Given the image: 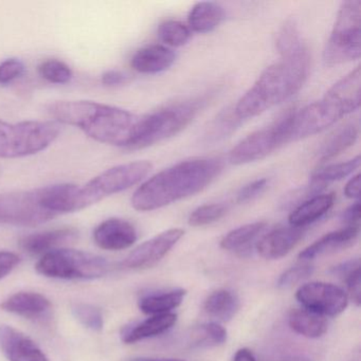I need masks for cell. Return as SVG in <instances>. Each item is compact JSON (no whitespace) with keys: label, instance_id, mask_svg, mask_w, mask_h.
Masks as SVG:
<instances>
[{"label":"cell","instance_id":"7","mask_svg":"<svg viewBox=\"0 0 361 361\" xmlns=\"http://www.w3.org/2000/svg\"><path fill=\"white\" fill-rule=\"evenodd\" d=\"M60 133V124L54 121L10 123L0 120V158L16 159L45 151Z\"/></svg>","mask_w":361,"mask_h":361},{"label":"cell","instance_id":"30","mask_svg":"<svg viewBox=\"0 0 361 361\" xmlns=\"http://www.w3.org/2000/svg\"><path fill=\"white\" fill-rule=\"evenodd\" d=\"M227 341V331L217 322L204 323L192 329L189 344L194 348H214Z\"/></svg>","mask_w":361,"mask_h":361},{"label":"cell","instance_id":"31","mask_svg":"<svg viewBox=\"0 0 361 361\" xmlns=\"http://www.w3.org/2000/svg\"><path fill=\"white\" fill-rule=\"evenodd\" d=\"M334 274L342 278L345 282L350 297L357 306L360 305L361 280H360V262L358 259H350L335 266L331 269Z\"/></svg>","mask_w":361,"mask_h":361},{"label":"cell","instance_id":"3","mask_svg":"<svg viewBox=\"0 0 361 361\" xmlns=\"http://www.w3.org/2000/svg\"><path fill=\"white\" fill-rule=\"evenodd\" d=\"M310 56L305 47L295 54L281 56L268 66L232 109L238 121L262 115L295 96L307 81Z\"/></svg>","mask_w":361,"mask_h":361},{"label":"cell","instance_id":"33","mask_svg":"<svg viewBox=\"0 0 361 361\" xmlns=\"http://www.w3.org/2000/svg\"><path fill=\"white\" fill-rule=\"evenodd\" d=\"M228 206L225 204H207L196 208L190 214L188 223L192 227H204L216 223L223 219L228 212Z\"/></svg>","mask_w":361,"mask_h":361},{"label":"cell","instance_id":"8","mask_svg":"<svg viewBox=\"0 0 361 361\" xmlns=\"http://www.w3.org/2000/svg\"><path fill=\"white\" fill-rule=\"evenodd\" d=\"M361 54V1H344L338 10L333 30L323 51L327 66L358 60Z\"/></svg>","mask_w":361,"mask_h":361},{"label":"cell","instance_id":"9","mask_svg":"<svg viewBox=\"0 0 361 361\" xmlns=\"http://www.w3.org/2000/svg\"><path fill=\"white\" fill-rule=\"evenodd\" d=\"M104 257L75 249L60 248L42 255L35 269L59 280H96L109 272Z\"/></svg>","mask_w":361,"mask_h":361},{"label":"cell","instance_id":"4","mask_svg":"<svg viewBox=\"0 0 361 361\" xmlns=\"http://www.w3.org/2000/svg\"><path fill=\"white\" fill-rule=\"evenodd\" d=\"M360 67L334 84L321 100L295 109L291 119L289 143L308 138L337 123L360 107Z\"/></svg>","mask_w":361,"mask_h":361},{"label":"cell","instance_id":"10","mask_svg":"<svg viewBox=\"0 0 361 361\" xmlns=\"http://www.w3.org/2000/svg\"><path fill=\"white\" fill-rule=\"evenodd\" d=\"M295 109H287L286 113L274 120L269 126L248 135L229 152L228 160L233 166H244L251 162L265 159L266 157L289 143L291 119Z\"/></svg>","mask_w":361,"mask_h":361},{"label":"cell","instance_id":"27","mask_svg":"<svg viewBox=\"0 0 361 361\" xmlns=\"http://www.w3.org/2000/svg\"><path fill=\"white\" fill-rule=\"evenodd\" d=\"M240 308L235 293L228 289H219L211 293L204 302V312L219 322L231 320Z\"/></svg>","mask_w":361,"mask_h":361},{"label":"cell","instance_id":"40","mask_svg":"<svg viewBox=\"0 0 361 361\" xmlns=\"http://www.w3.org/2000/svg\"><path fill=\"white\" fill-rule=\"evenodd\" d=\"M20 259L16 253L0 251V280L9 276L20 264Z\"/></svg>","mask_w":361,"mask_h":361},{"label":"cell","instance_id":"13","mask_svg":"<svg viewBox=\"0 0 361 361\" xmlns=\"http://www.w3.org/2000/svg\"><path fill=\"white\" fill-rule=\"evenodd\" d=\"M183 235L185 231L180 228H173L161 232L135 248L121 262L122 268L141 270L153 267L170 252Z\"/></svg>","mask_w":361,"mask_h":361},{"label":"cell","instance_id":"20","mask_svg":"<svg viewBox=\"0 0 361 361\" xmlns=\"http://www.w3.org/2000/svg\"><path fill=\"white\" fill-rule=\"evenodd\" d=\"M334 193L317 194L295 206L288 216L289 225L303 228L316 223L331 211L335 204Z\"/></svg>","mask_w":361,"mask_h":361},{"label":"cell","instance_id":"19","mask_svg":"<svg viewBox=\"0 0 361 361\" xmlns=\"http://www.w3.org/2000/svg\"><path fill=\"white\" fill-rule=\"evenodd\" d=\"M78 231L73 228L47 230L25 236L20 242V248L31 255H44L60 249L62 245L75 240Z\"/></svg>","mask_w":361,"mask_h":361},{"label":"cell","instance_id":"45","mask_svg":"<svg viewBox=\"0 0 361 361\" xmlns=\"http://www.w3.org/2000/svg\"><path fill=\"white\" fill-rule=\"evenodd\" d=\"M232 361H257L255 354L249 348H243L236 350Z\"/></svg>","mask_w":361,"mask_h":361},{"label":"cell","instance_id":"17","mask_svg":"<svg viewBox=\"0 0 361 361\" xmlns=\"http://www.w3.org/2000/svg\"><path fill=\"white\" fill-rule=\"evenodd\" d=\"M359 231H360L359 226H348L337 231L329 232L302 250L300 252L299 259L310 261L316 257L348 248L356 242Z\"/></svg>","mask_w":361,"mask_h":361},{"label":"cell","instance_id":"38","mask_svg":"<svg viewBox=\"0 0 361 361\" xmlns=\"http://www.w3.org/2000/svg\"><path fill=\"white\" fill-rule=\"evenodd\" d=\"M268 185H269V180L267 178L257 179V180L247 183L246 185L240 188V191L236 194V202L245 204V202L255 200L265 192Z\"/></svg>","mask_w":361,"mask_h":361},{"label":"cell","instance_id":"11","mask_svg":"<svg viewBox=\"0 0 361 361\" xmlns=\"http://www.w3.org/2000/svg\"><path fill=\"white\" fill-rule=\"evenodd\" d=\"M54 217L42 204L39 188L0 193V225L35 227Z\"/></svg>","mask_w":361,"mask_h":361},{"label":"cell","instance_id":"12","mask_svg":"<svg viewBox=\"0 0 361 361\" xmlns=\"http://www.w3.org/2000/svg\"><path fill=\"white\" fill-rule=\"evenodd\" d=\"M304 310L322 317H336L348 307V295L337 285L324 282H310L301 285L295 293Z\"/></svg>","mask_w":361,"mask_h":361},{"label":"cell","instance_id":"34","mask_svg":"<svg viewBox=\"0 0 361 361\" xmlns=\"http://www.w3.org/2000/svg\"><path fill=\"white\" fill-rule=\"evenodd\" d=\"M39 73L44 80L54 84H66L73 79L71 67L59 60H47L42 63Z\"/></svg>","mask_w":361,"mask_h":361},{"label":"cell","instance_id":"42","mask_svg":"<svg viewBox=\"0 0 361 361\" xmlns=\"http://www.w3.org/2000/svg\"><path fill=\"white\" fill-rule=\"evenodd\" d=\"M102 83L106 86H119L124 85L130 81V77L123 71H109L103 73Z\"/></svg>","mask_w":361,"mask_h":361},{"label":"cell","instance_id":"41","mask_svg":"<svg viewBox=\"0 0 361 361\" xmlns=\"http://www.w3.org/2000/svg\"><path fill=\"white\" fill-rule=\"evenodd\" d=\"M341 221L348 226H359L360 221V202L359 200L350 204L342 212Z\"/></svg>","mask_w":361,"mask_h":361},{"label":"cell","instance_id":"2","mask_svg":"<svg viewBox=\"0 0 361 361\" xmlns=\"http://www.w3.org/2000/svg\"><path fill=\"white\" fill-rule=\"evenodd\" d=\"M56 123L75 126L88 137L128 149L136 136L140 116L92 101H56L46 107Z\"/></svg>","mask_w":361,"mask_h":361},{"label":"cell","instance_id":"46","mask_svg":"<svg viewBox=\"0 0 361 361\" xmlns=\"http://www.w3.org/2000/svg\"><path fill=\"white\" fill-rule=\"evenodd\" d=\"M130 361H185L183 359L175 358H145V357H138V358L132 359Z\"/></svg>","mask_w":361,"mask_h":361},{"label":"cell","instance_id":"44","mask_svg":"<svg viewBox=\"0 0 361 361\" xmlns=\"http://www.w3.org/2000/svg\"><path fill=\"white\" fill-rule=\"evenodd\" d=\"M269 361H312V359L301 353L285 350V352L276 353Z\"/></svg>","mask_w":361,"mask_h":361},{"label":"cell","instance_id":"32","mask_svg":"<svg viewBox=\"0 0 361 361\" xmlns=\"http://www.w3.org/2000/svg\"><path fill=\"white\" fill-rule=\"evenodd\" d=\"M158 37L166 47H181L189 43L192 31L189 27L179 20H168L159 25Z\"/></svg>","mask_w":361,"mask_h":361},{"label":"cell","instance_id":"22","mask_svg":"<svg viewBox=\"0 0 361 361\" xmlns=\"http://www.w3.org/2000/svg\"><path fill=\"white\" fill-rule=\"evenodd\" d=\"M267 223L255 221L240 226L224 236L221 247L224 250L235 253L238 257H248L252 252L253 245L259 235L265 231Z\"/></svg>","mask_w":361,"mask_h":361},{"label":"cell","instance_id":"43","mask_svg":"<svg viewBox=\"0 0 361 361\" xmlns=\"http://www.w3.org/2000/svg\"><path fill=\"white\" fill-rule=\"evenodd\" d=\"M344 195L350 200H359L360 196V174L355 175L346 183L343 190Z\"/></svg>","mask_w":361,"mask_h":361},{"label":"cell","instance_id":"36","mask_svg":"<svg viewBox=\"0 0 361 361\" xmlns=\"http://www.w3.org/2000/svg\"><path fill=\"white\" fill-rule=\"evenodd\" d=\"M242 122L238 121L234 116L233 111H228V113L221 114L219 118H216L214 123L211 126L210 132L207 136L209 138H213L214 140H219L221 138H225L228 135L231 134L235 130Z\"/></svg>","mask_w":361,"mask_h":361},{"label":"cell","instance_id":"6","mask_svg":"<svg viewBox=\"0 0 361 361\" xmlns=\"http://www.w3.org/2000/svg\"><path fill=\"white\" fill-rule=\"evenodd\" d=\"M206 102V98L193 99L141 117L136 136L128 151L145 149L176 136L193 121Z\"/></svg>","mask_w":361,"mask_h":361},{"label":"cell","instance_id":"14","mask_svg":"<svg viewBox=\"0 0 361 361\" xmlns=\"http://www.w3.org/2000/svg\"><path fill=\"white\" fill-rule=\"evenodd\" d=\"M0 348L9 361H49L30 337L9 325H0Z\"/></svg>","mask_w":361,"mask_h":361},{"label":"cell","instance_id":"16","mask_svg":"<svg viewBox=\"0 0 361 361\" xmlns=\"http://www.w3.org/2000/svg\"><path fill=\"white\" fill-rule=\"evenodd\" d=\"M302 228L281 227L271 230L257 243V250L266 259H279L288 255L302 240Z\"/></svg>","mask_w":361,"mask_h":361},{"label":"cell","instance_id":"35","mask_svg":"<svg viewBox=\"0 0 361 361\" xmlns=\"http://www.w3.org/2000/svg\"><path fill=\"white\" fill-rule=\"evenodd\" d=\"M73 314L83 326L94 331H100L104 325L102 312L97 306L79 303L73 307Z\"/></svg>","mask_w":361,"mask_h":361},{"label":"cell","instance_id":"18","mask_svg":"<svg viewBox=\"0 0 361 361\" xmlns=\"http://www.w3.org/2000/svg\"><path fill=\"white\" fill-rule=\"evenodd\" d=\"M176 54L164 45H149L139 49L130 61L134 71L142 75H157L173 66Z\"/></svg>","mask_w":361,"mask_h":361},{"label":"cell","instance_id":"37","mask_svg":"<svg viewBox=\"0 0 361 361\" xmlns=\"http://www.w3.org/2000/svg\"><path fill=\"white\" fill-rule=\"evenodd\" d=\"M314 267L310 264H300L293 266L281 274L278 280L279 288H288L312 276Z\"/></svg>","mask_w":361,"mask_h":361},{"label":"cell","instance_id":"28","mask_svg":"<svg viewBox=\"0 0 361 361\" xmlns=\"http://www.w3.org/2000/svg\"><path fill=\"white\" fill-rule=\"evenodd\" d=\"M288 324L293 331L310 339L322 337L327 331L324 317L307 310H293L289 314Z\"/></svg>","mask_w":361,"mask_h":361},{"label":"cell","instance_id":"21","mask_svg":"<svg viewBox=\"0 0 361 361\" xmlns=\"http://www.w3.org/2000/svg\"><path fill=\"white\" fill-rule=\"evenodd\" d=\"M0 308L26 319H39L49 312L51 302L41 293L20 291L6 299L0 304Z\"/></svg>","mask_w":361,"mask_h":361},{"label":"cell","instance_id":"26","mask_svg":"<svg viewBox=\"0 0 361 361\" xmlns=\"http://www.w3.org/2000/svg\"><path fill=\"white\" fill-rule=\"evenodd\" d=\"M187 290L183 288L172 289L164 293H149L139 300L141 312L149 316L170 314L183 303Z\"/></svg>","mask_w":361,"mask_h":361},{"label":"cell","instance_id":"23","mask_svg":"<svg viewBox=\"0 0 361 361\" xmlns=\"http://www.w3.org/2000/svg\"><path fill=\"white\" fill-rule=\"evenodd\" d=\"M176 321L177 314L174 312L151 316L142 322L126 329L122 333V341L126 344H133L161 335L172 329Z\"/></svg>","mask_w":361,"mask_h":361},{"label":"cell","instance_id":"15","mask_svg":"<svg viewBox=\"0 0 361 361\" xmlns=\"http://www.w3.org/2000/svg\"><path fill=\"white\" fill-rule=\"evenodd\" d=\"M138 238L136 228L126 219H106L94 231V240L97 246L109 251L124 250L130 248Z\"/></svg>","mask_w":361,"mask_h":361},{"label":"cell","instance_id":"1","mask_svg":"<svg viewBox=\"0 0 361 361\" xmlns=\"http://www.w3.org/2000/svg\"><path fill=\"white\" fill-rule=\"evenodd\" d=\"M221 158H196L174 164L145 180L133 194V208L140 212L158 210L191 197L208 188L221 174Z\"/></svg>","mask_w":361,"mask_h":361},{"label":"cell","instance_id":"29","mask_svg":"<svg viewBox=\"0 0 361 361\" xmlns=\"http://www.w3.org/2000/svg\"><path fill=\"white\" fill-rule=\"evenodd\" d=\"M360 156H356L348 161L320 166L312 173L310 183L325 188L329 183L342 180L356 172L357 169L360 166Z\"/></svg>","mask_w":361,"mask_h":361},{"label":"cell","instance_id":"24","mask_svg":"<svg viewBox=\"0 0 361 361\" xmlns=\"http://www.w3.org/2000/svg\"><path fill=\"white\" fill-rule=\"evenodd\" d=\"M225 18V10L219 4L202 1L192 8L188 16L187 26L193 32L206 35L214 31Z\"/></svg>","mask_w":361,"mask_h":361},{"label":"cell","instance_id":"25","mask_svg":"<svg viewBox=\"0 0 361 361\" xmlns=\"http://www.w3.org/2000/svg\"><path fill=\"white\" fill-rule=\"evenodd\" d=\"M359 128L355 123H348L329 135L317 152L318 159L326 162L350 149L358 139Z\"/></svg>","mask_w":361,"mask_h":361},{"label":"cell","instance_id":"5","mask_svg":"<svg viewBox=\"0 0 361 361\" xmlns=\"http://www.w3.org/2000/svg\"><path fill=\"white\" fill-rule=\"evenodd\" d=\"M153 170L147 160L119 164L100 173L83 185H75L71 194V213L83 210L109 196L138 185Z\"/></svg>","mask_w":361,"mask_h":361},{"label":"cell","instance_id":"39","mask_svg":"<svg viewBox=\"0 0 361 361\" xmlns=\"http://www.w3.org/2000/svg\"><path fill=\"white\" fill-rule=\"evenodd\" d=\"M25 65L18 59H8L0 63V84L11 83L24 73Z\"/></svg>","mask_w":361,"mask_h":361}]
</instances>
